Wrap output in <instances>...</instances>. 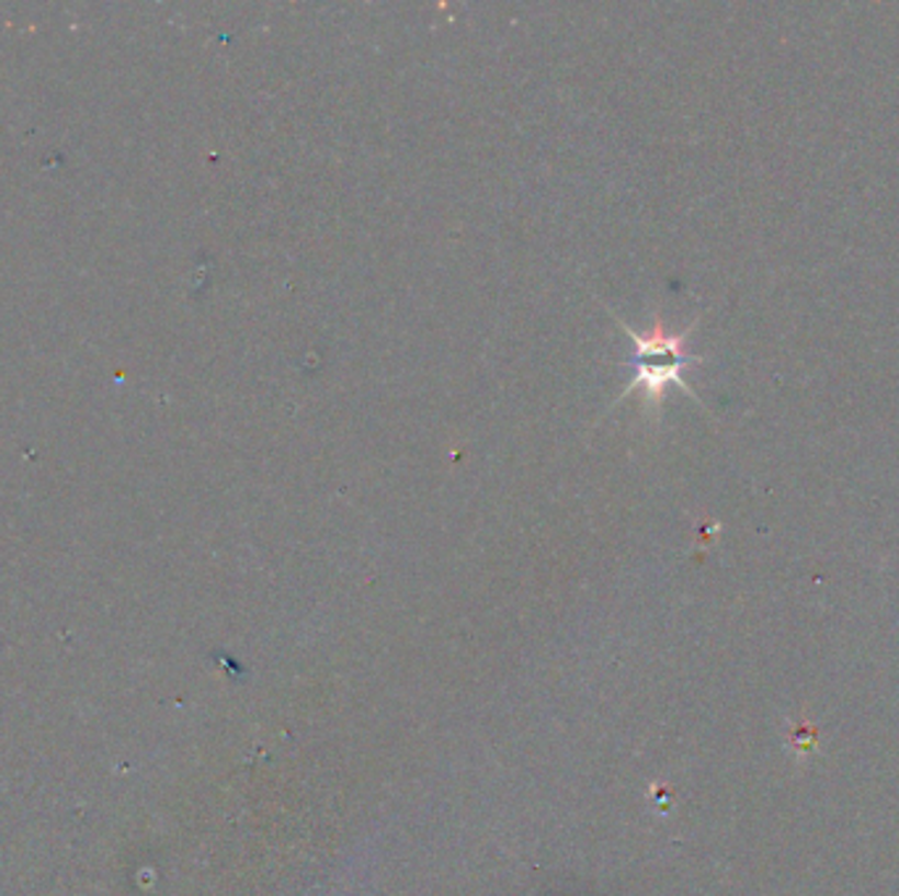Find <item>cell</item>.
<instances>
[{
	"mask_svg": "<svg viewBox=\"0 0 899 896\" xmlns=\"http://www.w3.org/2000/svg\"><path fill=\"white\" fill-rule=\"evenodd\" d=\"M621 327L629 331L634 342V355L629 358L634 379L629 387L621 392L618 402L624 400L626 395H631L634 389H642L647 405L660 408L665 400V389H669L671 384H676V387H681L686 395H692L694 400L699 402V397L694 395L690 384L681 379L684 368L697 366V363L703 361V358L686 353V340H690L692 327L681 331V334H673V331L665 329V324L660 321V318H656L652 327L645 331H634L631 327H626V324H621Z\"/></svg>",
	"mask_w": 899,
	"mask_h": 896,
	"instance_id": "1",
	"label": "cell"
},
{
	"mask_svg": "<svg viewBox=\"0 0 899 896\" xmlns=\"http://www.w3.org/2000/svg\"><path fill=\"white\" fill-rule=\"evenodd\" d=\"M786 741H789V747L795 749L797 755H808L818 745V726H812L810 721L792 723L789 739H786Z\"/></svg>",
	"mask_w": 899,
	"mask_h": 896,
	"instance_id": "2",
	"label": "cell"
}]
</instances>
